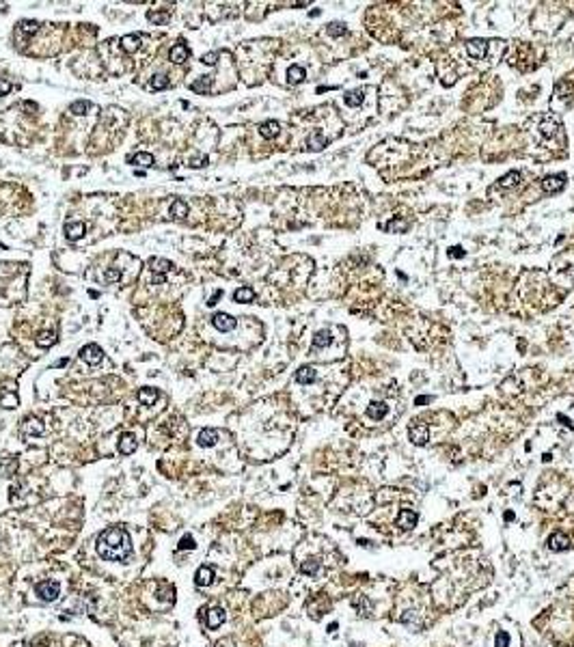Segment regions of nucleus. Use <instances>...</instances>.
Returning a JSON list of instances; mask_svg holds the SVG:
<instances>
[{"label": "nucleus", "instance_id": "nucleus-1", "mask_svg": "<svg viewBox=\"0 0 574 647\" xmlns=\"http://www.w3.org/2000/svg\"><path fill=\"white\" fill-rule=\"evenodd\" d=\"M97 552L106 561H126L132 554V537L121 526H110L97 537Z\"/></svg>", "mask_w": 574, "mask_h": 647}, {"label": "nucleus", "instance_id": "nucleus-2", "mask_svg": "<svg viewBox=\"0 0 574 647\" xmlns=\"http://www.w3.org/2000/svg\"><path fill=\"white\" fill-rule=\"evenodd\" d=\"M540 134H542V138L544 140H555L557 136H559L561 140H564V132H561V121H559V117H555V115H546L542 119V123H540Z\"/></svg>", "mask_w": 574, "mask_h": 647}, {"label": "nucleus", "instance_id": "nucleus-3", "mask_svg": "<svg viewBox=\"0 0 574 647\" xmlns=\"http://www.w3.org/2000/svg\"><path fill=\"white\" fill-rule=\"evenodd\" d=\"M35 591L43 602H54L58 595H61V585H58L56 580H43V583H39L35 587Z\"/></svg>", "mask_w": 574, "mask_h": 647}, {"label": "nucleus", "instance_id": "nucleus-4", "mask_svg": "<svg viewBox=\"0 0 574 647\" xmlns=\"http://www.w3.org/2000/svg\"><path fill=\"white\" fill-rule=\"evenodd\" d=\"M102 356H104V352H102V347L95 345V343H89V345H84L82 350H80V358H82L84 362H89V365H100Z\"/></svg>", "mask_w": 574, "mask_h": 647}, {"label": "nucleus", "instance_id": "nucleus-5", "mask_svg": "<svg viewBox=\"0 0 574 647\" xmlns=\"http://www.w3.org/2000/svg\"><path fill=\"white\" fill-rule=\"evenodd\" d=\"M408 436L410 440H413L415 444H427V440H430V432H427V427L423 425V423H413V425L408 427Z\"/></svg>", "mask_w": 574, "mask_h": 647}, {"label": "nucleus", "instance_id": "nucleus-6", "mask_svg": "<svg viewBox=\"0 0 574 647\" xmlns=\"http://www.w3.org/2000/svg\"><path fill=\"white\" fill-rule=\"evenodd\" d=\"M212 324L216 326V328L220 330V333H231V330L235 328V319L231 317L229 313H214L212 315Z\"/></svg>", "mask_w": 574, "mask_h": 647}, {"label": "nucleus", "instance_id": "nucleus-7", "mask_svg": "<svg viewBox=\"0 0 574 647\" xmlns=\"http://www.w3.org/2000/svg\"><path fill=\"white\" fill-rule=\"evenodd\" d=\"M570 546H572V542H570V537H568L566 533H553V535L548 537V548L550 550H557V552L570 550Z\"/></svg>", "mask_w": 574, "mask_h": 647}, {"label": "nucleus", "instance_id": "nucleus-8", "mask_svg": "<svg viewBox=\"0 0 574 647\" xmlns=\"http://www.w3.org/2000/svg\"><path fill=\"white\" fill-rule=\"evenodd\" d=\"M467 50L469 54L473 58H477V61H481V58L488 54V41H484V39H470L467 43Z\"/></svg>", "mask_w": 574, "mask_h": 647}, {"label": "nucleus", "instance_id": "nucleus-9", "mask_svg": "<svg viewBox=\"0 0 574 647\" xmlns=\"http://www.w3.org/2000/svg\"><path fill=\"white\" fill-rule=\"evenodd\" d=\"M194 583H197V587L212 585L214 583V568L212 565H201V568L197 569V574H194Z\"/></svg>", "mask_w": 574, "mask_h": 647}, {"label": "nucleus", "instance_id": "nucleus-10", "mask_svg": "<svg viewBox=\"0 0 574 647\" xmlns=\"http://www.w3.org/2000/svg\"><path fill=\"white\" fill-rule=\"evenodd\" d=\"M149 268H151V272H156V279H164V276H162V274H166V272H171L173 263H171L169 259L154 257V259H149Z\"/></svg>", "mask_w": 574, "mask_h": 647}, {"label": "nucleus", "instance_id": "nucleus-11", "mask_svg": "<svg viewBox=\"0 0 574 647\" xmlns=\"http://www.w3.org/2000/svg\"><path fill=\"white\" fill-rule=\"evenodd\" d=\"M564 183H566L564 173H561V175H548V177H544V181H542V190L544 192H557V190L564 188Z\"/></svg>", "mask_w": 574, "mask_h": 647}, {"label": "nucleus", "instance_id": "nucleus-12", "mask_svg": "<svg viewBox=\"0 0 574 647\" xmlns=\"http://www.w3.org/2000/svg\"><path fill=\"white\" fill-rule=\"evenodd\" d=\"M417 514L415 512H410V509H402L397 516V526L399 529H404V531H410V529H415L417 526Z\"/></svg>", "mask_w": 574, "mask_h": 647}, {"label": "nucleus", "instance_id": "nucleus-13", "mask_svg": "<svg viewBox=\"0 0 574 647\" xmlns=\"http://www.w3.org/2000/svg\"><path fill=\"white\" fill-rule=\"evenodd\" d=\"M84 233H86L84 222H67V225H65V235H67V240H72V242L80 240Z\"/></svg>", "mask_w": 574, "mask_h": 647}, {"label": "nucleus", "instance_id": "nucleus-14", "mask_svg": "<svg viewBox=\"0 0 574 647\" xmlns=\"http://www.w3.org/2000/svg\"><path fill=\"white\" fill-rule=\"evenodd\" d=\"M315 378H317L315 367H311V365H305V367H300L296 371V382L298 384H311V382H315Z\"/></svg>", "mask_w": 574, "mask_h": 647}, {"label": "nucleus", "instance_id": "nucleus-15", "mask_svg": "<svg viewBox=\"0 0 574 647\" xmlns=\"http://www.w3.org/2000/svg\"><path fill=\"white\" fill-rule=\"evenodd\" d=\"M136 436L134 434H123L121 440H119V453H123V455H130V453H134L136 451Z\"/></svg>", "mask_w": 574, "mask_h": 647}, {"label": "nucleus", "instance_id": "nucleus-16", "mask_svg": "<svg viewBox=\"0 0 574 647\" xmlns=\"http://www.w3.org/2000/svg\"><path fill=\"white\" fill-rule=\"evenodd\" d=\"M197 442L201 444V447H214V444L218 442V432H216V429H212V427L201 429V432H199Z\"/></svg>", "mask_w": 574, "mask_h": 647}, {"label": "nucleus", "instance_id": "nucleus-17", "mask_svg": "<svg viewBox=\"0 0 574 647\" xmlns=\"http://www.w3.org/2000/svg\"><path fill=\"white\" fill-rule=\"evenodd\" d=\"M22 432H24L26 436H41L43 434V423L39 421V418H26L24 425H22Z\"/></svg>", "mask_w": 574, "mask_h": 647}, {"label": "nucleus", "instance_id": "nucleus-18", "mask_svg": "<svg viewBox=\"0 0 574 647\" xmlns=\"http://www.w3.org/2000/svg\"><path fill=\"white\" fill-rule=\"evenodd\" d=\"M384 414H387V404L384 401H371L367 406V416L371 421H380V418H384Z\"/></svg>", "mask_w": 574, "mask_h": 647}, {"label": "nucleus", "instance_id": "nucleus-19", "mask_svg": "<svg viewBox=\"0 0 574 647\" xmlns=\"http://www.w3.org/2000/svg\"><path fill=\"white\" fill-rule=\"evenodd\" d=\"M223 621H225V611L223 608H212V611L208 613V628L209 630H216L218 626H223Z\"/></svg>", "mask_w": 574, "mask_h": 647}, {"label": "nucleus", "instance_id": "nucleus-20", "mask_svg": "<svg viewBox=\"0 0 574 647\" xmlns=\"http://www.w3.org/2000/svg\"><path fill=\"white\" fill-rule=\"evenodd\" d=\"M188 56H190V50H188L183 43H177V46L171 48V61L173 63H183V61H188Z\"/></svg>", "mask_w": 574, "mask_h": 647}, {"label": "nucleus", "instance_id": "nucleus-21", "mask_svg": "<svg viewBox=\"0 0 574 647\" xmlns=\"http://www.w3.org/2000/svg\"><path fill=\"white\" fill-rule=\"evenodd\" d=\"M326 143H328V140L324 138V134H322V132H313V134L307 138V147H309L311 151H319V149H324V147H326Z\"/></svg>", "mask_w": 574, "mask_h": 647}, {"label": "nucleus", "instance_id": "nucleus-22", "mask_svg": "<svg viewBox=\"0 0 574 647\" xmlns=\"http://www.w3.org/2000/svg\"><path fill=\"white\" fill-rule=\"evenodd\" d=\"M279 132H281L279 121H266V123H261V126H259V134H261L263 138H274Z\"/></svg>", "mask_w": 574, "mask_h": 647}, {"label": "nucleus", "instance_id": "nucleus-23", "mask_svg": "<svg viewBox=\"0 0 574 647\" xmlns=\"http://www.w3.org/2000/svg\"><path fill=\"white\" fill-rule=\"evenodd\" d=\"M330 341H333V333H330V330H319V333H315V336H313V347L322 350V347L330 345Z\"/></svg>", "mask_w": 574, "mask_h": 647}, {"label": "nucleus", "instance_id": "nucleus-24", "mask_svg": "<svg viewBox=\"0 0 574 647\" xmlns=\"http://www.w3.org/2000/svg\"><path fill=\"white\" fill-rule=\"evenodd\" d=\"M171 216H173V218H177V220L186 218V216H188V205L183 203L182 199L173 201V203H171Z\"/></svg>", "mask_w": 574, "mask_h": 647}, {"label": "nucleus", "instance_id": "nucleus-25", "mask_svg": "<svg viewBox=\"0 0 574 647\" xmlns=\"http://www.w3.org/2000/svg\"><path fill=\"white\" fill-rule=\"evenodd\" d=\"M158 399V390L156 388H140L138 390V401L145 406H154V401Z\"/></svg>", "mask_w": 574, "mask_h": 647}, {"label": "nucleus", "instance_id": "nucleus-26", "mask_svg": "<svg viewBox=\"0 0 574 647\" xmlns=\"http://www.w3.org/2000/svg\"><path fill=\"white\" fill-rule=\"evenodd\" d=\"M234 300L235 302H253L255 300V291H253V287H240L234 293Z\"/></svg>", "mask_w": 574, "mask_h": 647}, {"label": "nucleus", "instance_id": "nucleus-27", "mask_svg": "<svg viewBox=\"0 0 574 647\" xmlns=\"http://www.w3.org/2000/svg\"><path fill=\"white\" fill-rule=\"evenodd\" d=\"M518 181H521V173L512 171V173H507V175H503L496 186H499V188H512V186H516Z\"/></svg>", "mask_w": 574, "mask_h": 647}, {"label": "nucleus", "instance_id": "nucleus-28", "mask_svg": "<svg viewBox=\"0 0 574 647\" xmlns=\"http://www.w3.org/2000/svg\"><path fill=\"white\" fill-rule=\"evenodd\" d=\"M352 606H354L361 615H367V613L371 611V604H369V600H367V595H356L354 600H352Z\"/></svg>", "mask_w": 574, "mask_h": 647}, {"label": "nucleus", "instance_id": "nucleus-29", "mask_svg": "<svg viewBox=\"0 0 574 647\" xmlns=\"http://www.w3.org/2000/svg\"><path fill=\"white\" fill-rule=\"evenodd\" d=\"M305 69L302 67H298V65H291L289 67V72H287V80H289L291 84H298V82H302L305 80Z\"/></svg>", "mask_w": 574, "mask_h": 647}, {"label": "nucleus", "instance_id": "nucleus-30", "mask_svg": "<svg viewBox=\"0 0 574 647\" xmlns=\"http://www.w3.org/2000/svg\"><path fill=\"white\" fill-rule=\"evenodd\" d=\"M138 43H140V37H138V35H126V37L121 39V48H123L126 52H134V50L138 48Z\"/></svg>", "mask_w": 574, "mask_h": 647}, {"label": "nucleus", "instance_id": "nucleus-31", "mask_svg": "<svg viewBox=\"0 0 574 647\" xmlns=\"http://www.w3.org/2000/svg\"><path fill=\"white\" fill-rule=\"evenodd\" d=\"M35 341H37V345H39V347H50L56 339H54V333H52V330H41V333L37 335V339H35Z\"/></svg>", "mask_w": 574, "mask_h": 647}, {"label": "nucleus", "instance_id": "nucleus-32", "mask_svg": "<svg viewBox=\"0 0 574 647\" xmlns=\"http://www.w3.org/2000/svg\"><path fill=\"white\" fill-rule=\"evenodd\" d=\"M209 84H212V80H209V76H205V78L197 80V82H192V84H190V89L194 91V93L205 95V93H209Z\"/></svg>", "mask_w": 574, "mask_h": 647}, {"label": "nucleus", "instance_id": "nucleus-33", "mask_svg": "<svg viewBox=\"0 0 574 647\" xmlns=\"http://www.w3.org/2000/svg\"><path fill=\"white\" fill-rule=\"evenodd\" d=\"M363 100H365V91L363 89H356V91H352V93L345 95V104L348 106H361Z\"/></svg>", "mask_w": 574, "mask_h": 647}, {"label": "nucleus", "instance_id": "nucleus-34", "mask_svg": "<svg viewBox=\"0 0 574 647\" xmlns=\"http://www.w3.org/2000/svg\"><path fill=\"white\" fill-rule=\"evenodd\" d=\"M89 108H91V102L78 100V102H74V104L69 106V112L76 115V117H82V115H86V110H89Z\"/></svg>", "mask_w": 574, "mask_h": 647}, {"label": "nucleus", "instance_id": "nucleus-35", "mask_svg": "<svg viewBox=\"0 0 574 647\" xmlns=\"http://www.w3.org/2000/svg\"><path fill=\"white\" fill-rule=\"evenodd\" d=\"M147 18L154 22V24H166V22L171 20V13L169 11H149Z\"/></svg>", "mask_w": 574, "mask_h": 647}, {"label": "nucleus", "instance_id": "nucleus-36", "mask_svg": "<svg viewBox=\"0 0 574 647\" xmlns=\"http://www.w3.org/2000/svg\"><path fill=\"white\" fill-rule=\"evenodd\" d=\"M130 160H134L136 164H140L143 168L154 166V155H151V154H143V151H140V154H136L134 157H130Z\"/></svg>", "mask_w": 574, "mask_h": 647}, {"label": "nucleus", "instance_id": "nucleus-37", "mask_svg": "<svg viewBox=\"0 0 574 647\" xmlns=\"http://www.w3.org/2000/svg\"><path fill=\"white\" fill-rule=\"evenodd\" d=\"M2 472H4V477H11L15 472V468H18V460L15 458H7V460H2Z\"/></svg>", "mask_w": 574, "mask_h": 647}, {"label": "nucleus", "instance_id": "nucleus-38", "mask_svg": "<svg viewBox=\"0 0 574 647\" xmlns=\"http://www.w3.org/2000/svg\"><path fill=\"white\" fill-rule=\"evenodd\" d=\"M194 548H197V543H194L192 535H183L180 543H177V550H194Z\"/></svg>", "mask_w": 574, "mask_h": 647}, {"label": "nucleus", "instance_id": "nucleus-39", "mask_svg": "<svg viewBox=\"0 0 574 647\" xmlns=\"http://www.w3.org/2000/svg\"><path fill=\"white\" fill-rule=\"evenodd\" d=\"M317 569H319V563L317 561H305V563L300 565V572L302 574H309V576H315Z\"/></svg>", "mask_w": 574, "mask_h": 647}, {"label": "nucleus", "instance_id": "nucleus-40", "mask_svg": "<svg viewBox=\"0 0 574 647\" xmlns=\"http://www.w3.org/2000/svg\"><path fill=\"white\" fill-rule=\"evenodd\" d=\"M166 86H169V80H166V76H162V74L154 76V82H151V89H154V91H160V89H166Z\"/></svg>", "mask_w": 574, "mask_h": 647}, {"label": "nucleus", "instance_id": "nucleus-41", "mask_svg": "<svg viewBox=\"0 0 574 647\" xmlns=\"http://www.w3.org/2000/svg\"><path fill=\"white\" fill-rule=\"evenodd\" d=\"M348 32V28H345L343 24H328V35H333V37H341V35H345Z\"/></svg>", "mask_w": 574, "mask_h": 647}, {"label": "nucleus", "instance_id": "nucleus-42", "mask_svg": "<svg viewBox=\"0 0 574 647\" xmlns=\"http://www.w3.org/2000/svg\"><path fill=\"white\" fill-rule=\"evenodd\" d=\"M384 229H387V231H395V229H408V225H406V222H402L399 218H395V220H391V222H387V227H384Z\"/></svg>", "mask_w": 574, "mask_h": 647}, {"label": "nucleus", "instance_id": "nucleus-43", "mask_svg": "<svg viewBox=\"0 0 574 647\" xmlns=\"http://www.w3.org/2000/svg\"><path fill=\"white\" fill-rule=\"evenodd\" d=\"M104 279H106L108 283H115V281H119V279H121V270H119V268H112V270H108Z\"/></svg>", "mask_w": 574, "mask_h": 647}, {"label": "nucleus", "instance_id": "nucleus-44", "mask_svg": "<svg viewBox=\"0 0 574 647\" xmlns=\"http://www.w3.org/2000/svg\"><path fill=\"white\" fill-rule=\"evenodd\" d=\"M160 600H173V587L169 585H160Z\"/></svg>", "mask_w": 574, "mask_h": 647}, {"label": "nucleus", "instance_id": "nucleus-45", "mask_svg": "<svg viewBox=\"0 0 574 647\" xmlns=\"http://www.w3.org/2000/svg\"><path fill=\"white\" fill-rule=\"evenodd\" d=\"M216 61H218V52H208L201 58V63H205V65H216Z\"/></svg>", "mask_w": 574, "mask_h": 647}, {"label": "nucleus", "instance_id": "nucleus-46", "mask_svg": "<svg viewBox=\"0 0 574 647\" xmlns=\"http://www.w3.org/2000/svg\"><path fill=\"white\" fill-rule=\"evenodd\" d=\"M507 643H510V639H507V634H505V632H499V634H496V639H495V647H507Z\"/></svg>", "mask_w": 574, "mask_h": 647}, {"label": "nucleus", "instance_id": "nucleus-47", "mask_svg": "<svg viewBox=\"0 0 574 647\" xmlns=\"http://www.w3.org/2000/svg\"><path fill=\"white\" fill-rule=\"evenodd\" d=\"M205 164H208V157H203V155H197V157H192V160H190V166L192 168H201Z\"/></svg>", "mask_w": 574, "mask_h": 647}, {"label": "nucleus", "instance_id": "nucleus-48", "mask_svg": "<svg viewBox=\"0 0 574 647\" xmlns=\"http://www.w3.org/2000/svg\"><path fill=\"white\" fill-rule=\"evenodd\" d=\"M20 28L24 30V32H35L37 30V24H35V22H22Z\"/></svg>", "mask_w": 574, "mask_h": 647}, {"label": "nucleus", "instance_id": "nucleus-49", "mask_svg": "<svg viewBox=\"0 0 574 647\" xmlns=\"http://www.w3.org/2000/svg\"><path fill=\"white\" fill-rule=\"evenodd\" d=\"M11 91V82H7V80H0V95H7Z\"/></svg>", "mask_w": 574, "mask_h": 647}, {"label": "nucleus", "instance_id": "nucleus-50", "mask_svg": "<svg viewBox=\"0 0 574 647\" xmlns=\"http://www.w3.org/2000/svg\"><path fill=\"white\" fill-rule=\"evenodd\" d=\"M430 401H432V397H417V399H415V404L417 406H423V404H430Z\"/></svg>", "mask_w": 574, "mask_h": 647}, {"label": "nucleus", "instance_id": "nucleus-51", "mask_svg": "<svg viewBox=\"0 0 574 647\" xmlns=\"http://www.w3.org/2000/svg\"><path fill=\"white\" fill-rule=\"evenodd\" d=\"M451 257H464V251H462V246H456V248H451Z\"/></svg>", "mask_w": 574, "mask_h": 647}, {"label": "nucleus", "instance_id": "nucleus-52", "mask_svg": "<svg viewBox=\"0 0 574 647\" xmlns=\"http://www.w3.org/2000/svg\"><path fill=\"white\" fill-rule=\"evenodd\" d=\"M218 298H220V291H216V293H214V296H212V300H209L208 304H209V307H214V304H216V300H218Z\"/></svg>", "mask_w": 574, "mask_h": 647}, {"label": "nucleus", "instance_id": "nucleus-53", "mask_svg": "<svg viewBox=\"0 0 574 647\" xmlns=\"http://www.w3.org/2000/svg\"><path fill=\"white\" fill-rule=\"evenodd\" d=\"M67 362H69L67 358H61V361H58V362H56V365H54V367H65V365H67Z\"/></svg>", "mask_w": 574, "mask_h": 647}]
</instances>
